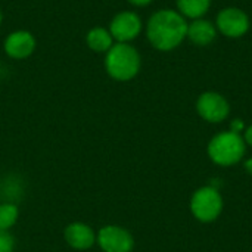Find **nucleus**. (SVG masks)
<instances>
[{
  "label": "nucleus",
  "mask_w": 252,
  "mask_h": 252,
  "mask_svg": "<svg viewBox=\"0 0 252 252\" xmlns=\"http://www.w3.org/2000/svg\"><path fill=\"white\" fill-rule=\"evenodd\" d=\"M244 140L245 143H248L250 146H252V126H250L247 130H245V134H244Z\"/></svg>",
  "instance_id": "17"
},
{
  "label": "nucleus",
  "mask_w": 252,
  "mask_h": 252,
  "mask_svg": "<svg viewBox=\"0 0 252 252\" xmlns=\"http://www.w3.org/2000/svg\"><path fill=\"white\" fill-rule=\"evenodd\" d=\"M190 211L202 223H211L223 211V198L213 186L198 189L190 199Z\"/></svg>",
  "instance_id": "4"
},
{
  "label": "nucleus",
  "mask_w": 252,
  "mask_h": 252,
  "mask_svg": "<svg viewBox=\"0 0 252 252\" xmlns=\"http://www.w3.org/2000/svg\"><path fill=\"white\" fill-rule=\"evenodd\" d=\"M96 241L103 252H131L134 239L131 233L120 226H105L99 230Z\"/></svg>",
  "instance_id": "8"
},
{
  "label": "nucleus",
  "mask_w": 252,
  "mask_h": 252,
  "mask_svg": "<svg viewBox=\"0 0 252 252\" xmlns=\"http://www.w3.org/2000/svg\"><path fill=\"white\" fill-rule=\"evenodd\" d=\"M245 170L252 176V158H250L248 161H245Z\"/></svg>",
  "instance_id": "19"
},
{
  "label": "nucleus",
  "mask_w": 252,
  "mask_h": 252,
  "mask_svg": "<svg viewBox=\"0 0 252 252\" xmlns=\"http://www.w3.org/2000/svg\"><path fill=\"white\" fill-rule=\"evenodd\" d=\"M35 38L27 30H16L10 32L4 40V52L12 59H27L35 50Z\"/></svg>",
  "instance_id": "9"
},
{
  "label": "nucleus",
  "mask_w": 252,
  "mask_h": 252,
  "mask_svg": "<svg viewBox=\"0 0 252 252\" xmlns=\"http://www.w3.org/2000/svg\"><path fill=\"white\" fill-rule=\"evenodd\" d=\"M15 241L7 230H0V252H13Z\"/></svg>",
  "instance_id": "15"
},
{
  "label": "nucleus",
  "mask_w": 252,
  "mask_h": 252,
  "mask_svg": "<svg viewBox=\"0 0 252 252\" xmlns=\"http://www.w3.org/2000/svg\"><path fill=\"white\" fill-rule=\"evenodd\" d=\"M127 1L131 3V4H134V6H148L154 0H127Z\"/></svg>",
  "instance_id": "18"
},
{
  "label": "nucleus",
  "mask_w": 252,
  "mask_h": 252,
  "mask_svg": "<svg viewBox=\"0 0 252 252\" xmlns=\"http://www.w3.org/2000/svg\"><path fill=\"white\" fill-rule=\"evenodd\" d=\"M210 158L221 167L238 164L245 155V140L233 131H221L216 134L208 145Z\"/></svg>",
  "instance_id": "3"
},
{
  "label": "nucleus",
  "mask_w": 252,
  "mask_h": 252,
  "mask_svg": "<svg viewBox=\"0 0 252 252\" xmlns=\"http://www.w3.org/2000/svg\"><path fill=\"white\" fill-rule=\"evenodd\" d=\"M146 35L155 49L162 52L173 50L186 38L188 21L179 10L161 9L149 18Z\"/></svg>",
  "instance_id": "1"
},
{
  "label": "nucleus",
  "mask_w": 252,
  "mask_h": 252,
  "mask_svg": "<svg viewBox=\"0 0 252 252\" xmlns=\"http://www.w3.org/2000/svg\"><path fill=\"white\" fill-rule=\"evenodd\" d=\"M142 28L143 24L140 16L131 10L117 13L109 24V32L115 43H130L131 40L139 37Z\"/></svg>",
  "instance_id": "5"
},
{
  "label": "nucleus",
  "mask_w": 252,
  "mask_h": 252,
  "mask_svg": "<svg viewBox=\"0 0 252 252\" xmlns=\"http://www.w3.org/2000/svg\"><path fill=\"white\" fill-rule=\"evenodd\" d=\"M18 207L12 202L0 204V230H9L18 220Z\"/></svg>",
  "instance_id": "14"
},
{
  "label": "nucleus",
  "mask_w": 252,
  "mask_h": 252,
  "mask_svg": "<svg viewBox=\"0 0 252 252\" xmlns=\"http://www.w3.org/2000/svg\"><path fill=\"white\" fill-rule=\"evenodd\" d=\"M65 241L74 250L84 251L93 247L96 242V235L90 226L84 223H72L65 229Z\"/></svg>",
  "instance_id": "10"
},
{
  "label": "nucleus",
  "mask_w": 252,
  "mask_h": 252,
  "mask_svg": "<svg viewBox=\"0 0 252 252\" xmlns=\"http://www.w3.org/2000/svg\"><path fill=\"white\" fill-rule=\"evenodd\" d=\"M86 43L90 50L97 52V53H106L115 44L109 30H106L103 27L92 28L86 35Z\"/></svg>",
  "instance_id": "12"
},
{
  "label": "nucleus",
  "mask_w": 252,
  "mask_h": 252,
  "mask_svg": "<svg viewBox=\"0 0 252 252\" xmlns=\"http://www.w3.org/2000/svg\"><path fill=\"white\" fill-rule=\"evenodd\" d=\"M217 37V27L208 19L198 18L192 19L190 24H188V35L193 44L196 46H208L211 44Z\"/></svg>",
  "instance_id": "11"
},
{
  "label": "nucleus",
  "mask_w": 252,
  "mask_h": 252,
  "mask_svg": "<svg viewBox=\"0 0 252 252\" xmlns=\"http://www.w3.org/2000/svg\"><path fill=\"white\" fill-rule=\"evenodd\" d=\"M244 128H245V124H244L242 120H233V121L230 123V131H233V133H236V134H241Z\"/></svg>",
  "instance_id": "16"
},
{
  "label": "nucleus",
  "mask_w": 252,
  "mask_h": 252,
  "mask_svg": "<svg viewBox=\"0 0 252 252\" xmlns=\"http://www.w3.org/2000/svg\"><path fill=\"white\" fill-rule=\"evenodd\" d=\"M1 19H3V15H1V10H0V24H1Z\"/></svg>",
  "instance_id": "20"
},
{
  "label": "nucleus",
  "mask_w": 252,
  "mask_h": 252,
  "mask_svg": "<svg viewBox=\"0 0 252 252\" xmlns=\"http://www.w3.org/2000/svg\"><path fill=\"white\" fill-rule=\"evenodd\" d=\"M211 6V0H177V9L185 18H202Z\"/></svg>",
  "instance_id": "13"
},
{
  "label": "nucleus",
  "mask_w": 252,
  "mask_h": 252,
  "mask_svg": "<svg viewBox=\"0 0 252 252\" xmlns=\"http://www.w3.org/2000/svg\"><path fill=\"white\" fill-rule=\"evenodd\" d=\"M216 27L223 35L230 38H238L248 32L250 18L239 7H224L217 15Z\"/></svg>",
  "instance_id": "6"
},
{
  "label": "nucleus",
  "mask_w": 252,
  "mask_h": 252,
  "mask_svg": "<svg viewBox=\"0 0 252 252\" xmlns=\"http://www.w3.org/2000/svg\"><path fill=\"white\" fill-rule=\"evenodd\" d=\"M142 59L130 43H115L105 56V69L117 81H130L140 71Z\"/></svg>",
  "instance_id": "2"
},
{
  "label": "nucleus",
  "mask_w": 252,
  "mask_h": 252,
  "mask_svg": "<svg viewBox=\"0 0 252 252\" xmlns=\"http://www.w3.org/2000/svg\"><path fill=\"white\" fill-rule=\"evenodd\" d=\"M198 114L208 123H221L229 117L230 106L224 96L217 92H205L196 102Z\"/></svg>",
  "instance_id": "7"
}]
</instances>
